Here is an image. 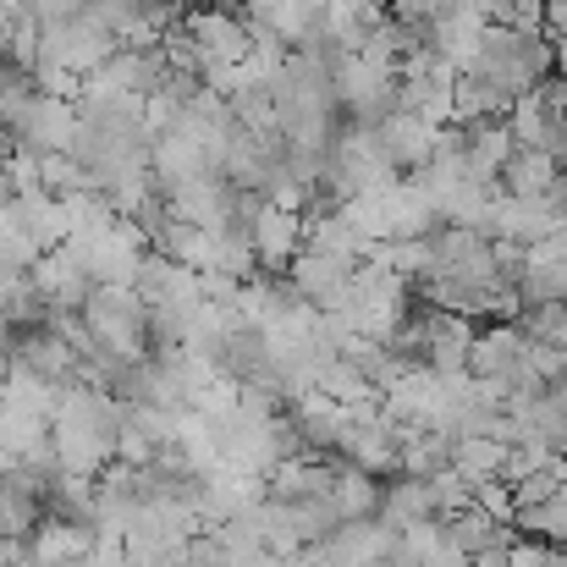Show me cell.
Listing matches in <instances>:
<instances>
[{
    "instance_id": "6da1fadb",
    "label": "cell",
    "mask_w": 567,
    "mask_h": 567,
    "mask_svg": "<svg viewBox=\"0 0 567 567\" xmlns=\"http://www.w3.org/2000/svg\"><path fill=\"white\" fill-rule=\"evenodd\" d=\"M122 413L127 402L105 385H89V380H72L61 385V402H55V419H50V441L66 463V474L78 480H100L116 452H122Z\"/></svg>"
},
{
    "instance_id": "7a4b0ae2",
    "label": "cell",
    "mask_w": 567,
    "mask_h": 567,
    "mask_svg": "<svg viewBox=\"0 0 567 567\" xmlns=\"http://www.w3.org/2000/svg\"><path fill=\"white\" fill-rule=\"evenodd\" d=\"M83 320L100 337V348L116 353V359L155 353V309L144 303L138 287H94L89 303H83Z\"/></svg>"
},
{
    "instance_id": "3957f363",
    "label": "cell",
    "mask_w": 567,
    "mask_h": 567,
    "mask_svg": "<svg viewBox=\"0 0 567 567\" xmlns=\"http://www.w3.org/2000/svg\"><path fill=\"white\" fill-rule=\"evenodd\" d=\"M396 177H402V172L391 166L380 127L342 122V133H337V144H331V155H326V183H320V188H331L342 204H348V198H359V193L391 188Z\"/></svg>"
},
{
    "instance_id": "277c9868",
    "label": "cell",
    "mask_w": 567,
    "mask_h": 567,
    "mask_svg": "<svg viewBox=\"0 0 567 567\" xmlns=\"http://www.w3.org/2000/svg\"><path fill=\"white\" fill-rule=\"evenodd\" d=\"M66 248H72V259L89 270L94 287H133L138 270H144V254H150V243H144L127 220L100 226V231H72Z\"/></svg>"
},
{
    "instance_id": "5b68a950",
    "label": "cell",
    "mask_w": 567,
    "mask_h": 567,
    "mask_svg": "<svg viewBox=\"0 0 567 567\" xmlns=\"http://www.w3.org/2000/svg\"><path fill=\"white\" fill-rule=\"evenodd\" d=\"M0 127L11 133V144H17L22 155H72V138H78L83 116H78V105H72L66 94L33 89L28 105H22L11 122H0Z\"/></svg>"
},
{
    "instance_id": "8992f818",
    "label": "cell",
    "mask_w": 567,
    "mask_h": 567,
    "mask_svg": "<svg viewBox=\"0 0 567 567\" xmlns=\"http://www.w3.org/2000/svg\"><path fill=\"white\" fill-rule=\"evenodd\" d=\"M529 353H535V342L524 337V326H518V320H491V326H480V331H474L468 375H474V380H491L502 396H513L524 380L535 375ZM540 380H546V375H540Z\"/></svg>"
},
{
    "instance_id": "52a82bcc",
    "label": "cell",
    "mask_w": 567,
    "mask_h": 567,
    "mask_svg": "<svg viewBox=\"0 0 567 567\" xmlns=\"http://www.w3.org/2000/svg\"><path fill=\"white\" fill-rule=\"evenodd\" d=\"M337 100H342V116L348 122L380 127L402 105V72L375 61V55H348L342 72H337Z\"/></svg>"
},
{
    "instance_id": "ba28073f",
    "label": "cell",
    "mask_w": 567,
    "mask_h": 567,
    "mask_svg": "<svg viewBox=\"0 0 567 567\" xmlns=\"http://www.w3.org/2000/svg\"><path fill=\"white\" fill-rule=\"evenodd\" d=\"M183 28H188L193 50H198V66L220 61V66H237L254 55V33H248V17L243 6H188L183 11Z\"/></svg>"
},
{
    "instance_id": "9c48e42d",
    "label": "cell",
    "mask_w": 567,
    "mask_h": 567,
    "mask_svg": "<svg viewBox=\"0 0 567 567\" xmlns=\"http://www.w3.org/2000/svg\"><path fill=\"white\" fill-rule=\"evenodd\" d=\"M11 370H28V375L50 380V385H72L83 375V359L61 337L55 320H39V326H17L11 331Z\"/></svg>"
},
{
    "instance_id": "30bf717a",
    "label": "cell",
    "mask_w": 567,
    "mask_h": 567,
    "mask_svg": "<svg viewBox=\"0 0 567 567\" xmlns=\"http://www.w3.org/2000/svg\"><path fill=\"white\" fill-rule=\"evenodd\" d=\"M28 281H33V292L44 298L50 320H61V315H83V303H89V292H94L89 270L72 259V248H66V243H61V248H44V254L33 259Z\"/></svg>"
},
{
    "instance_id": "8fae6325",
    "label": "cell",
    "mask_w": 567,
    "mask_h": 567,
    "mask_svg": "<svg viewBox=\"0 0 567 567\" xmlns=\"http://www.w3.org/2000/svg\"><path fill=\"white\" fill-rule=\"evenodd\" d=\"M563 226H567V209H563V198H557V193H540V198L502 193L491 237H502V243H518V248H535V243L557 237Z\"/></svg>"
},
{
    "instance_id": "7c38bea8",
    "label": "cell",
    "mask_w": 567,
    "mask_h": 567,
    "mask_svg": "<svg viewBox=\"0 0 567 567\" xmlns=\"http://www.w3.org/2000/svg\"><path fill=\"white\" fill-rule=\"evenodd\" d=\"M353 259H342V254H326V248H303L292 265H287V281L298 287V298L309 303V309H342L348 303V287H353Z\"/></svg>"
},
{
    "instance_id": "4fadbf2b",
    "label": "cell",
    "mask_w": 567,
    "mask_h": 567,
    "mask_svg": "<svg viewBox=\"0 0 567 567\" xmlns=\"http://www.w3.org/2000/svg\"><path fill=\"white\" fill-rule=\"evenodd\" d=\"M248 237H254V254H259L265 270H287L303 254V209L259 198V209L248 220Z\"/></svg>"
},
{
    "instance_id": "5bb4252c",
    "label": "cell",
    "mask_w": 567,
    "mask_h": 567,
    "mask_svg": "<svg viewBox=\"0 0 567 567\" xmlns=\"http://www.w3.org/2000/svg\"><path fill=\"white\" fill-rule=\"evenodd\" d=\"M337 468H342V457H326V452L281 457V463L265 474V496H270V502H315V496H331Z\"/></svg>"
},
{
    "instance_id": "9a60e30c",
    "label": "cell",
    "mask_w": 567,
    "mask_h": 567,
    "mask_svg": "<svg viewBox=\"0 0 567 567\" xmlns=\"http://www.w3.org/2000/svg\"><path fill=\"white\" fill-rule=\"evenodd\" d=\"M441 133H446V127H435V122H424V116H413V111H402V105L380 122L385 155H391V166H396L402 177H413V172H424V166L435 161Z\"/></svg>"
},
{
    "instance_id": "2e32d148",
    "label": "cell",
    "mask_w": 567,
    "mask_h": 567,
    "mask_svg": "<svg viewBox=\"0 0 567 567\" xmlns=\"http://www.w3.org/2000/svg\"><path fill=\"white\" fill-rule=\"evenodd\" d=\"M485 28H491V22H485L480 11H468V6H452V11H441L435 22H424L419 33H424V44H430L441 61H452V66L463 72V66L480 55V44H485Z\"/></svg>"
},
{
    "instance_id": "e0dca14e",
    "label": "cell",
    "mask_w": 567,
    "mask_h": 567,
    "mask_svg": "<svg viewBox=\"0 0 567 567\" xmlns=\"http://www.w3.org/2000/svg\"><path fill=\"white\" fill-rule=\"evenodd\" d=\"M94 540H100L94 529H78V524L44 513V524L28 535V567H83Z\"/></svg>"
},
{
    "instance_id": "ac0fdd59",
    "label": "cell",
    "mask_w": 567,
    "mask_h": 567,
    "mask_svg": "<svg viewBox=\"0 0 567 567\" xmlns=\"http://www.w3.org/2000/svg\"><path fill=\"white\" fill-rule=\"evenodd\" d=\"M513 150H518V138H513L507 116H496V122H463V155H468V172L480 183H502V166L513 161Z\"/></svg>"
},
{
    "instance_id": "d6986e66",
    "label": "cell",
    "mask_w": 567,
    "mask_h": 567,
    "mask_svg": "<svg viewBox=\"0 0 567 567\" xmlns=\"http://www.w3.org/2000/svg\"><path fill=\"white\" fill-rule=\"evenodd\" d=\"M11 215H17V226H22L39 248H61V243L72 237V215H66L61 193H50V188L11 193Z\"/></svg>"
},
{
    "instance_id": "ffe728a7",
    "label": "cell",
    "mask_w": 567,
    "mask_h": 567,
    "mask_svg": "<svg viewBox=\"0 0 567 567\" xmlns=\"http://www.w3.org/2000/svg\"><path fill=\"white\" fill-rule=\"evenodd\" d=\"M474 320L468 315H452V309H441L435 315V331H430V348H424V364L435 370V375H463L468 370V353H474Z\"/></svg>"
},
{
    "instance_id": "44dd1931",
    "label": "cell",
    "mask_w": 567,
    "mask_h": 567,
    "mask_svg": "<svg viewBox=\"0 0 567 567\" xmlns=\"http://www.w3.org/2000/svg\"><path fill=\"white\" fill-rule=\"evenodd\" d=\"M380 518H385L391 529H413V524H424V518H441L430 480H424V474H391V480H385V496H380Z\"/></svg>"
},
{
    "instance_id": "7402d4cb",
    "label": "cell",
    "mask_w": 567,
    "mask_h": 567,
    "mask_svg": "<svg viewBox=\"0 0 567 567\" xmlns=\"http://www.w3.org/2000/svg\"><path fill=\"white\" fill-rule=\"evenodd\" d=\"M385 17H391L385 0H326V33H331L348 55H359V50L370 44V33H375Z\"/></svg>"
},
{
    "instance_id": "603a6c76",
    "label": "cell",
    "mask_w": 567,
    "mask_h": 567,
    "mask_svg": "<svg viewBox=\"0 0 567 567\" xmlns=\"http://www.w3.org/2000/svg\"><path fill=\"white\" fill-rule=\"evenodd\" d=\"M507 452H513V441H502V435H452V468H457L474 491L491 485V480H502Z\"/></svg>"
},
{
    "instance_id": "cb8c5ba5",
    "label": "cell",
    "mask_w": 567,
    "mask_h": 567,
    "mask_svg": "<svg viewBox=\"0 0 567 567\" xmlns=\"http://www.w3.org/2000/svg\"><path fill=\"white\" fill-rule=\"evenodd\" d=\"M563 183V161L546 155V150H513V161L502 166V188L507 193H524V198H540V193H557Z\"/></svg>"
},
{
    "instance_id": "d4e9b609",
    "label": "cell",
    "mask_w": 567,
    "mask_h": 567,
    "mask_svg": "<svg viewBox=\"0 0 567 567\" xmlns=\"http://www.w3.org/2000/svg\"><path fill=\"white\" fill-rule=\"evenodd\" d=\"M408 546H413V557L419 567H468V546L452 535V524L446 518H424V524H413V529H396Z\"/></svg>"
},
{
    "instance_id": "484cf974",
    "label": "cell",
    "mask_w": 567,
    "mask_h": 567,
    "mask_svg": "<svg viewBox=\"0 0 567 567\" xmlns=\"http://www.w3.org/2000/svg\"><path fill=\"white\" fill-rule=\"evenodd\" d=\"M44 524V496L0 468V540H28Z\"/></svg>"
},
{
    "instance_id": "4316f807",
    "label": "cell",
    "mask_w": 567,
    "mask_h": 567,
    "mask_svg": "<svg viewBox=\"0 0 567 567\" xmlns=\"http://www.w3.org/2000/svg\"><path fill=\"white\" fill-rule=\"evenodd\" d=\"M380 496H385V480H380V474L353 468V463H342V468H337L331 502L342 507V518H348V524H353V518H380Z\"/></svg>"
},
{
    "instance_id": "83f0119b",
    "label": "cell",
    "mask_w": 567,
    "mask_h": 567,
    "mask_svg": "<svg viewBox=\"0 0 567 567\" xmlns=\"http://www.w3.org/2000/svg\"><path fill=\"white\" fill-rule=\"evenodd\" d=\"M452 468V435L446 430H413L402 441V457H396V474H441Z\"/></svg>"
},
{
    "instance_id": "f1b7e54d",
    "label": "cell",
    "mask_w": 567,
    "mask_h": 567,
    "mask_svg": "<svg viewBox=\"0 0 567 567\" xmlns=\"http://www.w3.org/2000/svg\"><path fill=\"white\" fill-rule=\"evenodd\" d=\"M513 529H518V535H535V540H546V546H567V480L540 507H524V513L513 518Z\"/></svg>"
},
{
    "instance_id": "f546056e",
    "label": "cell",
    "mask_w": 567,
    "mask_h": 567,
    "mask_svg": "<svg viewBox=\"0 0 567 567\" xmlns=\"http://www.w3.org/2000/svg\"><path fill=\"white\" fill-rule=\"evenodd\" d=\"M518 326H524V337L540 342V348H567V298L524 303V309H518Z\"/></svg>"
},
{
    "instance_id": "4dcf8cb0",
    "label": "cell",
    "mask_w": 567,
    "mask_h": 567,
    "mask_svg": "<svg viewBox=\"0 0 567 567\" xmlns=\"http://www.w3.org/2000/svg\"><path fill=\"white\" fill-rule=\"evenodd\" d=\"M430 491H435V513H441V518H452V513H463V507L474 502V485H468L457 468L430 474Z\"/></svg>"
},
{
    "instance_id": "1f68e13d",
    "label": "cell",
    "mask_w": 567,
    "mask_h": 567,
    "mask_svg": "<svg viewBox=\"0 0 567 567\" xmlns=\"http://www.w3.org/2000/svg\"><path fill=\"white\" fill-rule=\"evenodd\" d=\"M83 567H138V563H133V551H127V540H122V535H100V540H94V551L83 557Z\"/></svg>"
},
{
    "instance_id": "d6a6232c",
    "label": "cell",
    "mask_w": 567,
    "mask_h": 567,
    "mask_svg": "<svg viewBox=\"0 0 567 567\" xmlns=\"http://www.w3.org/2000/svg\"><path fill=\"white\" fill-rule=\"evenodd\" d=\"M22 11H28V17H39V22H50V17L78 11V0H22Z\"/></svg>"
},
{
    "instance_id": "836d02e7",
    "label": "cell",
    "mask_w": 567,
    "mask_h": 567,
    "mask_svg": "<svg viewBox=\"0 0 567 567\" xmlns=\"http://www.w3.org/2000/svg\"><path fill=\"white\" fill-rule=\"evenodd\" d=\"M546 28H551V33H567V0H546Z\"/></svg>"
},
{
    "instance_id": "e575fe53",
    "label": "cell",
    "mask_w": 567,
    "mask_h": 567,
    "mask_svg": "<svg viewBox=\"0 0 567 567\" xmlns=\"http://www.w3.org/2000/svg\"><path fill=\"white\" fill-rule=\"evenodd\" d=\"M204 6H243V0H204Z\"/></svg>"
}]
</instances>
